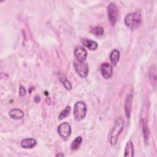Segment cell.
<instances>
[{"mask_svg": "<svg viewBox=\"0 0 157 157\" xmlns=\"http://www.w3.org/2000/svg\"><path fill=\"white\" fill-rule=\"evenodd\" d=\"M86 106L84 102H77L74 105L73 110V115L75 120L77 121H81L83 120L86 115Z\"/></svg>", "mask_w": 157, "mask_h": 157, "instance_id": "3957f363", "label": "cell"}, {"mask_svg": "<svg viewBox=\"0 0 157 157\" xmlns=\"http://www.w3.org/2000/svg\"><path fill=\"white\" fill-rule=\"evenodd\" d=\"M37 144V142L34 139L26 138L21 142V146L26 149H30L34 147Z\"/></svg>", "mask_w": 157, "mask_h": 157, "instance_id": "8fae6325", "label": "cell"}, {"mask_svg": "<svg viewBox=\"0 0 157 157\" xmlns=\"http://www.w3.org/2000/svg\"><path fill=\"white\" fill-rule=\"evenodd\" d=\"M124 156H134V147L133 143L131 140H129L127 142L125 148H124Z\"/></svg>", "mask_w": 157, "mask_h": 157, "instance_id": "4fadbf2b", "label": "cell"}, {"mask_svg": "<svg viewBox=\"0 0 157 157\" xmlns=\"http://www.w3.org/2000/svg\"><path fill=\"white\" fill-rule=\"evenodd\" d=\"M120 59V52L117 49H113L110 54V61L112 65L116 66Z\"/></svg>", "mask_w": 157, "mask_h": 157, "instance_id": "5bb4252c", "label": "cell"}, {"mask_svg": "<svg viewBox=\"0 0 157 157\" xmlns=\"http://www.w3.org/2000/svg\"><path fill=\"white\" fill-rule=\"evenodd\" d=\"M58 134L64 138L68 137L71 133V128L69 123L67 122H64L61 123L58 127Z\"/></svg>", "mask_w": 157, "mask_h": 157, "instance_id": "52a82bcc", "label": "cell"}, {"mask_svg": "<svg viewBox=\"0 0 157 157\" xmlns=\"http://www.w3.org/2000/svg\"><path fill=\"white\" fill-rule=\"evenodd\" d=\"M142 132L144 135V138L145 143L148 141L150 136V131L148 126L147 119L146 115H143L142 117Z\"/></svg>", "mask_w": 157, "mask_h": 157, "instance_id": "9c48e42d", "label": "cell"}, {"mask_svg": "<svg viewBox=\"0 0 157 157\" xmlns=\"http://www.w3.org/2000/svg\"><path fill=\"white\" fill-rule=\"evenodd\" d=\"M141 15L138 12L128 13L124 18V23L127 27L131 29L137 28L141 23Z\"/></svg>", "mask_w": 157, "mask_h": 157, "instance_id": "7a4b0ae2", "label": "cell"}, {"mask_svg": "<svg viewBox=\"0 0 157 157\" xmlns=\"http://www.w3.org/2000/svg\"><path fill=\"white\" fill-rule=\"evenodd\" d=\"M82 43L90 50H95L98 47V43L96 42L88 39H83Z\"/></svg>", "mask_w": 157, "mask_h": 157, "instance_id": "9a60e30c", "label": "cell"}, {"mask_svg": "<svg viewBox=\"0 0 157 157\" xmlns=\"http://www.w3.org/2000/svg\"><path fill=\"white\" fill-rule=\"evenodd\" d=\"M9 116L15 120H19L24 117V112L19 109H13L9 112Z\"/></svg>", "mask_w": 157, "mask_h": 157, "instance_id": "7c38bea8", "label": "cell"}, {"mask_svg": "<svg viewBox=\"0 0 157 157\" xmlns=\"http://www.w3.org/2000/svg\"><path fill=\"white\" fill-rule=\"evenodd\" d=\"M64 88L67 90H71L72 89V85L69 81H68L66 78H63V80H61Z\"/></svg>", "mask_w": 157, "mask_h": 157, "instance_id": "d6986e66", "label": "cell"}, {"mask_svg": "<svg viewBox=\"0 0 157 157\" xmlns=\"http://www.w3.org/2000/svg\"><path fill=\"white\" fill-rule=\"evenodd\" d=\"M74 66L78 73V74L82 77H86L88 74V66L86 63H80L78 61L74 62Z\"/></svg>", "mask_w": 157, "mask_h": 157, "instance_id": "5b68a950", "label": "cell"}, {"mask_svg": "<svg viewBox=\"0 0 157 157\" xmlns=\"http://www.w3.org/2000/svg\"><path fill=\"white\" fill-rule=\"evenodd\" d=\"M91 33L96 36H101L104 34V29L101 26H95L91 29Z\"/></svg>", "mask_w": 157, "mask_h": 157, "instance_id": "e0dca14e", "label": "cell"}, {"mask_svg": "<svg viewBox=\"0 0 157 157\" xmlns=\"http://www.w3.org/2000/svg\"><path fill=\"white\" fill-rule=\"evenodd\" d=\"M101 72L104 78H109L112 76L113 72L112 66L107 63H102L101 66Z\"/></svg>", "mask_w": 157, "mask_h": 157, "instance_id": "ba28073f", "label": "cell"}, {"mask_svg": "<svg viewBox=\"0 0 157 157\" xmlns=\"http://www.w3.org/2000/svg\"><path fill=\"white\" fill-rule=\"evenodd\" d=\"M82 138L80 136H78L71 143V149L72 150H77L80 145L82 144Z\"/></svg>", "mask_w": 157, "mask_h": 157, "instance_id": "2e32d148", "label": "cell"}, {"mask_svg": "<svg viewBox=\"0 0 157 157\" xmlns=\"http://www.w3.org/2000/svg\"><path fill=\"white\" fill-rule=\"evenodd\" d=\"M124 121L121 118H118L115 121L113 128L110 135V144L112 145H115L118 140L119 135L123 129Z\"/></svg>", "mask_w": 157, "mask_h": 157, "instance_id": "6da1fadb", "label": "cell"}, {"mask_svg": "<svg viewBox=\"0 0 157 157\" xmlns=\"http://www.w3.org/2000/svg\"><path fill=\"white\" fill-rule=\"evenodd\" d=\"M132 96L131 94H129L126 98L124 101V112L126 117L128 118H130L131 113V107H132Z\"/></svg>", "mask_w": 157, "mask_h": 157, "instance_id": "30bf717a", "label": "cell"}, {"mask_svg": "<svg viewBox=\"0 0 157 157\" xmlns=\"http://www.w3.org/2000/svg\"><path fill=\"white\" fill-rule=\"evenodd\" d=\"M118 16V9L114 2H110L107 7V17L112 26H114L117 22Z\"/></svg>", "mask_w": 157, "mask_h": 157, "instance_id": "277c9868", "label": "cell"}, {"mask_svg": "<svg viewBox=\"0 0 157 157\" xmlns=\"http://www.w3.org/2000/svg\"><path fill=\"white\" fill-rule=\"evenodd\" d=\"M74 55L78 62L84 63L87 57V52L82 47H77L74 52Z\"/></svg>", "mask_w": 157, "mask_h": 157, "instance_id": "8992f818", "label": "cell"}, {"mask_svg": "<svg viewBox=\"0 0 157 157\" xmlns=\"http://www.w3.org/2000/svg\"><path fill=\"white\" fill-rule=\"evenodd\" d=\"M34 101L36 103H38L40 101V98L39 96H36L34 98Z\"/></svg>", "mask_w": 157, "mask_h": 157, "instance_id": "44dd1931", "label": "cell"}, {"mask_svg": "<svg viewBox=\"0 0 157 157\" xmlns=\"http://www.w3.org/2000/svg\"><path fill=\"white\" fill-rule=\"evenodd\" d=\"M26 91L25 88L23 85H20V89H19V95L20 96H23L26 94Z\"/></svg>", "mask_w": 157, "mask_h": 157, "instance_id": "ffe728a7", "label": "cell"}, {"mask_svg": "<svg viewBox=\"0 0 157 157\" xmlns=\"http://www.w3.org/2000/svg\"><path fill=\"white\" fill-rule=\"evenodd\" d=\"M70 110H71V107L70 106H67L63 110L61 111V112L60 113L59 117H58V118L59 120H63L64 118H65L69 113L70 112Z\"/></svg>", "mask_w": 157, "mask_h": 157, "instance_id": "ac0fdd59", "label": "cell"}, {"mask_svg": "<svg viewBox=\"0 0 157 157\" xmlns=\"http://www.w3.org/2000/svg\"><path fill=\"white\" fill-rule=\"evenodd\" d=\"M45 102L47 103V105H50L51 104V99L50 98H47L45 99Z\"/></svg>", "mask_w": 157, "mask_h": 157, "instance_id": "7402d4cb", "label": "cell"}, {"mask_svg": "<svg viewBox=\"0 0 157 157\" xmlns=\"http://www.w3.org/2000/svg\"><path fill=\"white\" fill-rule=\"evenodd\" d=\"M64 156V155L63 154H58L56 155V156Z\"/></svg>", "mask_w": 157, "mask_h": 157, "instance_id": "603a6c76", "label": "cell"}]
</instances>
